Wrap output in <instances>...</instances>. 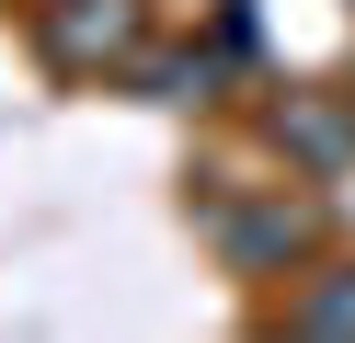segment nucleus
I'll list each match as a JSON object with an SVG mask.
<instances>
[{
    "instance_id": "7ed1b4c3",
    "label": "nucleus",
    "mask_w": 355,
    "mask_h": 343,
    "mask_svg": "<svg viewBox=\"0 0 355 343\" xmlns=\"http://www.w3.org/2000/svg\"><path fill=\"white\" fill-rule=\"evenodd\" d=\"M298 332H355V274L321 286V297H298Z\"/></svg>"
},
{
    "instance_id": "f257e3e1",
    "label": "nucleus",
    "mask_w": 355,
    "mask_h": 343,
    "mask_svg": "<svg viewBox=\"0 0 355 343\" xmlns=\"http://www.w3.org/2000/svg\"><path fill=\"white\" fill-rule=\"evenodd\" d=\"M126 35H138V0H80V12L58 23L46 46H58V58H115Z\"/></svg>"
},
{
    "instance_id": "f03ea898",
    "label": "nucleus",
    "mask_w": 355,
    "mask_h": 343,
    "mask_svg": "<svg viewBox=\"0 0 355 343\" xmlns=\"http://www.w3.org/2000/svg\"><path fill=\"white\" fill-rule=\"evenodd\" d=\"M230 252L241 263H275V252H298V218H286V206L275 218H230Z\"/></svg>"
}]
</instances>
